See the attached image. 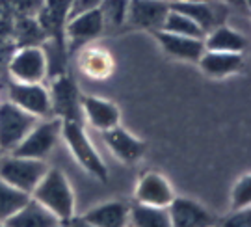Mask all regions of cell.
Returning a JSON list of instances; mask_svg holds the SVG:
<instances>
[{
	"label": "cell",
	"instance_id": "29",
	"mask_svg": "<svg viewBox=\"0 0 251 227\" xmlns=\"http://www.w3.org/2000/svg\"><path fill=\"white\" fill-rule=\"evenodd\" d=\"M65 224H67V227H95V226H91L90 222H86L82 216H78V218L73 216V218L69 220V222H65Z\"/></svg>",
	"mask_w": 251,
	"mask_h": 227
},
{
	"label": "cell",
	"instance_id": "1",
	"mask_svg": "<svg viewBox=\"0 0 251 227\" xmlns=\"http://www.w3.org/2000/svg\"><path fill=\"white\" fill-rule=\"evenodd\" d=\"M32 200L41 203L47 210H50L62 224L69 222L75 216V196L65 173L58 168H49L43 179L39 181L36 190L30 194Z\"/></svg>",
	"mask_w": 251,
	"mask_h": 227
},
{
	"label": "cell",
	"instance_id": "20",
	"mask_svg": "<svg viewBox=\"0 0 251 227\" xmlns=\"http://www.w3.org/2000/svg\"><path fill=\"white\" fill-rule=\"evenodd\" d=\"M52 108L58 110V114L63 116V119H75V121H80L78 119V97H76V88L71 82V78L67 76H60L56 84H54L52 95Z\"/></svg>",
	"mask_w": 251,
	"mask_h": 227
},
{
	"label": "cell",
	"instance_id": "19",
	"mask_svg": "<svg viewBox=\"0 0 251 227\" xmlns=\"http://www.w3.org/2000/svg\"><path fill=\"white\" fill-rule=\"evenodd\" d=\"M128 210L123 201H108L90 209L82 218L95 227H128Z\"/></svg>",
	"mask_w": 251,
	"mask_h": 227
},
{
	"label": "cell",
	"instance_id": "13",
	"mask_svg": "<svg viewBox=\"0 0 251 227\" xmlns=\"http://www.w3.org/2000/svg\"><path fill=\"white\" fill-rule=\"evenodd\" d=\"M170 8L177 9L180 13L188 15L194 23H198L203 32H208L214 26L222 25V13L224 4H216V0L210 2H182V0H170Z\"/></svg>",
	"mask_w": 251,
	"mask_h": 227
},
{
	"label": "cell",
	"instance_id": "6",
	"mask_svg": "<svg viewBox=\"0 0 251 227\" xmlns=\"http://www.w3.org/2000/svg\"><path fill=\"white\" fill-rule=\"evenodd\" d=\"M9 76L15 82H41L45 80L49 75V65H47L45 49L39 45L21 47L15 54L9 58L8 62Z\"/></svg>",
	"mask_w": 251,
	"mask_h": 227
},
{
	"label": "cell",
	"instance_id": "27",
	"mask_svg": "<svg viewBox=\"0 0 251 227\" xmlns=\"http://www.w3.org/2000/svg\"><path fill=\"white\" fill-rule=\"evenodd\" d=\"M220 227H251V209H236L222 222Z\"/></svg>",
	"mask_w": 251,
	"mask_h": 227
},
{
	"label": "cell",
	"instance_id": "23",
	"mask_svg": "<svg viewBox=\"0 0 251 227\" xmlns=\"http://www.w3.org/2000/svg\"><path fill=\"white\" fill-rule=\"evenodd\" d=\"M28 200V194L17 190L15 186L0 179V222H6L9 216H13Z\"/></svg>",
	"mask_w": 251,
	"mask_h": 227
},
{
	"label": "cell",
	"instance_id": "33",
	"mask_svg": "<svg viewBox=\"0 0 251 227\" xmlns=\"http://www.w3.org/2000/svg\"><path fill=\"white\" fill-rule=\"evenodd\" d=\"M244 2H246V6H248V8H250V2H251V0H244Z\"/></svg>",
	"mask_w": 251,
	"mask_h": 227
},
{
	"label": "cell",
	"instance_id": "18",
	"mask_svg": "<svg viewBox=\"0 0 251 227\" xmlns=\"http://www.w3.org/2000/svg\"><path fill=\"white\" fill-rule=\"evenodd\" d=\"M205 50L214 52H240L242 54L248 47V39L233 28L218 25L212 30H208L203 37Z\"/></svg>",
	"mask_w": 251,
	"mask_h": 227
},
{
	"label": "cell",
	"instance_id": "24",
	"mask_svg": "<svg viewBox=\"0 0 251 227\" xmlns=\"http://www.w3.org/2000/svg\"><path fill=\"white\" fill-rule=\"evenodd\" d=\"M82 71L95 78L108 76L112 71V58L102 49H86V52H82Z\"/></svg>",
	"mask_w": 251,
	"mask_h": 227
},
{
	"label": "cell",
	"instance_id": "31",
	"mask_svg": "<svg viewBox=\"0 0 251 227\" xmlns=\"http://www.w3.org/2000/svg\"><path fill=\"white\" fill-rule=\"evenodd\" d=\"M182 2H210V0H182Z\"/></svg>",
	"mask_w": 251,
	"mask_h": 227
},
{
	"label": "cell",
	"instance_id": "12",
	"mask_svg": "<svg viewBox=\"0 0 251 227\" xmlns=\"http://www.w3.org/2000/svg\"><path fill=\"white\" fill-rule=\"evenodd\" d=\"M156 39L160 47L164 49L166 54L177 60H186V62H198L201 54L205 52L203 39L199 37H188V36H177L170 34L166 30H156Z\"/></svg>",
	"mask_w": 251,
	"mask_h": 227
},
{
	"label": "cell",
	"instance_id": "4",
	"mask_svg": "<svg viewBox=\"0 0 251 227\" xmlns=\"http://www.w3.org/2000/svg\"><path fill=\"white\" fill-rule=\"evenodd\" d=\"M60 138H62V119L60 118L37 121L34 128L28 132L25 140L11 153L19 154V156L45 160L50 154V151L56 147Z\"/></svg>",
	"mask_w": 251,
	"mask_h": 227
},
{
	"label": "cell",
	"instance_id": "7",
	"mask_svg": "<svg viewBox=\"0 0 251 227\" xmlns=\"http://www.w3.org/2000/svg\"><path fill=\"white\" fill-rule=\"evenodd\" d=\"M9 102L25 110L28 114L36 116L37 119L45 118L52 110L50 93L39 84V82H15L9 84Z\"/></svg>",
	"mask_w": 251,
	"mask_h": 227
},
{
	"label": "cell",
	"instance_id": "16",
	"mask_svg": "<svg viewBox=\"0 0 251 227\" xmlns=\"http://www.w3.org/2000/svg\"><path fill=\"white\" fill-rule=\"evenodd\" d=\"M4 224H6V227H56L62 222L56 218L50 210H47L41 203H37L36 200L30 198Z\"/></svg>",
	"mask_w": 251,
	"mask_h": 227
},
{
	"label": "cell",
	"instance_id": "8",
	"mask_svg": "<svg viewBox=\"0 0 251 227\" xmlns=\"http://www.w3.org/2000/svg\"><path fill=\"white\" fill-rule=\"evenodd\" d=\"M170 11V0H128L126 23L136 28L160 30Z\"/></svg>",
	"mask_w": 251,
	"mask_h": 227
},
{
	"label": "cell",
	"instance_id": "21",
	"mask_svg": "<svg viewBox=\"0 0 251 227\" xmlns=\"http://www.w3.org/2000/svg\"><path fill=\"white\" fill-rule=\"evenodd\" d=\"M128 226L130 227H171L168 209L149 207L136 203L128 210Z\"/></svg>",
	"mask_w": 251,
	"mask_h": 227
},
{
	"label": "cell",
	"instance_id": "25",
	"mask_svg": "<svg viewBox=\"0 0 251 227\" xmlns=\"http://www.w3.org/2000/svg\"><path fill=\"white\" fill-rule=\"evenodd\" d=\"M104 28H119L126 23L128 0H102L99 6Z\"/></svg>",
	"mask_w": 251,
	"mask_h": 227
},
{
	"label": "cell",
	"instance_id": "3",
	"mask_svg": "<svg viewBox=\"0 0 251 227\" xmlns=\"http://www.w3.org/2000/svg\"><path fill=\"white\" fill-rule=\"evenodd\" d=\"M62 138L65 140L67 147L71 149L76 162L80 164L86 172L100 179V181H106V166L99 156V153L95 151L88 134L84 132L80 121L62 119Z\"/></svg>",
	"mask_w": 251,
	"mask_h": 227
},
{
	"label": "cell",
	"instance_id": "5",
	"mask_svg": "<svg viewBox=\"0 0 251 227\" xmlns=\"http://www.w3.org/2000/svg\"><path fill=\"white\" fill-rule=\"evenodd\" d=\"M39 119L13 102L0 104V151H13Z\"/></svg>",
	"mask_w": 251,
	"mask_h": 227
},
{
	"label": "cell",
	"instance_id": "17",
	"mask_svg": "<svg viewBox=\"0 0 251 227\" xmlns=\"http://www.w3.org/2000/svg\"><path fill=\"white\" fill-rule=\"evenodd\" d=\"M201 71L210 76H229L240 71L244 65V56L240 52H214L205 50L198 60Z\"/></svg>",
	"mask_w": 251,
	"mask_h": 227
},
{
	"label": "cell",
	"instance_id": "14",
	"mask_svg": "<svg viewBox=\"0 0 251 227\" xmlns=\"http://www.w3.org/2000/svg\"><path fill=\"white\" fill-rule=\"evenodd\" d=\"M80 106L91 127H95L100 132L119 125V119H121L119 108L114 102H110V101L88 95V97H82Z\"/></svg>",
	"mask_w": 251,
	"mask_h": 227
},
{
	"label": "cell",
	"instance_id": "34",
	"mask_svg": "<svg viewBox=\"0 0 251 227\" xmlns=\"http://www.w3.org/2000/svg\"><path fill=\"white\" fill-rule=\"evenodd\" d=\"M0 227H6V224H4V222H0Z\"/></svg>",
	"mask_w": 251,
	"mask_h": 227
},
{
	"label": "cell",
	"instance_id": "26",
	"mask_svg": "<svg viewBox=\"0 0 251 227\" xmlns=\"http://www.w3.org/2000/svg\"><path fill=\"white\" fill-rule=\"evenodd\" d=\"M251 203V175H244L231 192V209H248Z\"/></svg>",
	"mask_w": 251,
	"mask_h": 227
},
{
	"label": "cell",
	"instance_id": "28",
	"mask_svg": "<svg viewBox=\"0 0 251 227\" xmlns=\"http://www.w3.org/2000/svg\"><path fill=\"white\" fill-rule=\"evenodd\" d=\"M100 2H102V0H71L69 17L80 15V13H86V11H93V9H99Z\"/></svg>",
	"mask_w": 251,
	"mask_h": 227
},
{
	"label": "cell",
	"instance_id": "22",
	"mask_svg": "<svg viewBox=\"0 0 251 227\" xmlns=\"http://www.w3.org/2000/svg\"><path fill=\"white\" fill-rule=\"evenodd\" d=\"M160 30H166L170 34H177V36L199 37V39L205 37V32L201 30V26H199L198 23H194L188 15H184V13H180V11H177V9L173 8H170L168 15H166L164 23H162Z\"/></svg>",
	"mask_w": 251,
	"mask_h": 227
},
{
	"label": "cell",
	"instance_id": "32",
	"mask_svg": "<svg viewBox=\"0 0 251 227\" xmlns=\"http://www.w3.org/2000/svg\"><path fill=\"white\" fill-rule=\"evenodd\" d=\"M56 227H67V224H58Z\"/></svg>",
	"mask_w": 251,
	"mask_h": 227
},
{
	"label": "cell",
	"instance_id": "10",
	"mask_svg": "<svg viewBox=\"0 0 251 227\" xmlns=\"http://www.w3.org/2000/svg\"><path fill=\"white\" fill-rule=\"evenodd\" d=\"M134 196L136 203L149 205V207H164L166 209L175 198V192H173L171 184L164 175L156 172H149L142 175V179L138 181Z\"/></svg>",
	"mask_w": 251,
	"mask_h": 227
},
{
	"label": "cell",
	"instance_id": "11",
	"mask_svg": "<svg viewBox=\"0 0 251 227\" xmlns=\"http://www.w3.org/2000/svg\"><path fill=\"white\" fill-rule=\"evenodd\" d=\"M102 30H104V23H102L99 9L86 11V13L75 15L65 21V34H67V39L71 41V45L75 47L90 43L91 39L102 34Z\"/></svg>",
	"mask_w": 251,
	"mask_h": 227
},
{
	"label": "cell",
	"instance_id": "15",
	"mask_svg": "<svg viewBox=\"0 0 251 227\" xmlns=\"http://www.w3.org/2000/svg\"><path fill=\"white\" fill-rule=\"evenodd\" d=\"M102 138H104V144L108 146V149L116 154L121 162L132 164L136 160L142 158V154L145 151V144L140 142L138 138H134L132 134H128L126 130L119 127L108 128L102 132Z\"/></svg>",
	"mask_w": 251,
	"mask_h": 227
},
{
	"label": "cell",
	"instance_id": "35",
	"mask_svg": "<svg viewBox=\"0 0 251 227\" xmlns=\"http://www.w3.org/2000/svg\"><path fill=\"white\" fill-rule=\"evenodd\" d=\"M0 153H2V151H0Z\"/></svg>",
	"mask_w": 251,
	"mask_h": 227
},
{
	"label": "cell",
	"instance_id": "36",
	"mask_svg": "<svg viewBox=\"0 0 251 227\" xmlns=\"http://www.w3.org/2000/svg\"><path fill=\"white\" fill-rule=\"evenodd\" d=\"M212 227H214V226H212Z\"/></svg>",
	"mask_w": 251,
	"mask_h": 227
},
{
	"label": "cell",
	"instance_id": "30",
	"mask_svg": "<svg viewBox=\"0 0 251 227\" xmlns=\"http://www.w3.org/2000/svg\"><path fill=\"white\" fill-rule=\"evenodd\" d=\"M220 4H224V6H231V8H238V9H246V2L244 0H218Z\"/></svg>",
	"mask_w": 251,
	"mask_h": 227
},
{
	"label": "cell",
	"instance_id": "9",
	"mask_svg": "<svg viewBox=\"0 0 251 227\" xmlns=\"http://www.w3.org/2000/svg\"><path fill=\"white\" fill-rule=\"evenodd\" d=\"M170 214L171 227H212L214 218L210 212L199 205L198 201L188 198H173L170 205L166 207Z\"/></svg>",
	"mask_w": 251,
	"mask_h": 227
},
{
	"label": "cell",
	"instance_id": "2",
	"mask_svg": "<svg viewBox=\"0 0 251 227\" xmlns=\"http://www.w3.org/2000/svg\"><path fill=\"white\" fill-rule=\"evenodd\" d=\"M47 170L49 166L45 164V160L19 156L13 153L0 156V179L28 196L36 190Z\"/></svg>",
	"mask_w": 251,
	"mask_h": 227
}]
</instances>
